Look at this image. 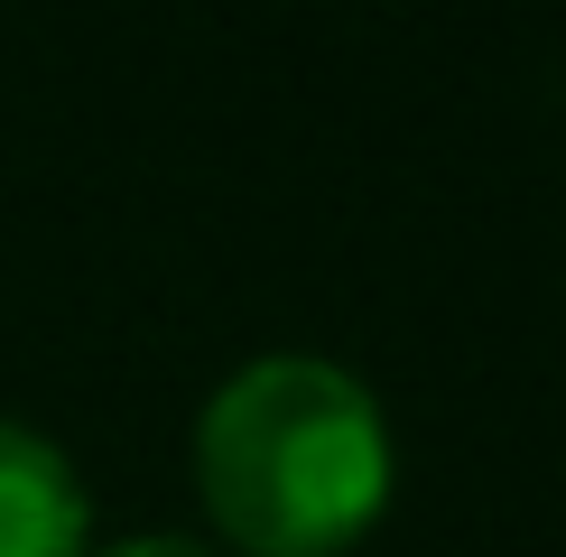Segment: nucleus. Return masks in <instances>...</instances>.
<instances>
[{"label":"nucleus","instance_id":"7ed1b4c3","mask_svg":"<svg viewBox=\"0 0 566 557\" xmlns=\"http://www.w3.org/2000/svg\"><path fill=\"white\" fill-rule=\"evenodd\" d=\"M103 557H205L196 539H122V548H103Z\"/></svg>","mask_w":566,"mask_h":557},{"label":"nucleus","instance_id":"f257e3e1","mask_svg":"<svg viewBox=\"0 0 566 557\" xmlns=\"http://www.w3.org/2000/svg\"><path fill=\"white\" fill-rule=\"evenodd\" d=\"M196 483L232 548L335 557L390 502V428L344 362L261 354L205 400Z\"/></svg>","mask_w":566,"mask_h":557},{"label":"nucleus","instance_id":"f03ea898","mask_svg":"<svg viewBox=\"0 0 566 557\" xmlns=\"http://www.w3.org/2000/svg\"><path fill=\"white\" fill-rule=\"evenodd\" d=\"M0 557H84V483L19 418H0Z\"/></svg>","mask_w":566,"mask_h":557}]
</instances>
